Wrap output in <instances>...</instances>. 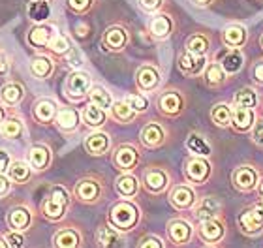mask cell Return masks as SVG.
I'll return each instance as SVG.
<instances>
[{"label":"cell","instance_id":"obj_1","mask_svg":"<svg viewBox=\"0 0 263 248\" xmlns=\"http://www.w3.org/2000/svg\"><path fill=\"white\" fill-rule=\"evenodd\" d=\"M137 218H139V211L130 201H119L109 213L111 224L119 230H132L136 226Z\"/></svg>","mask_w":263,"mask_h":248},{"label":"cell","instance_id":"obj_2","mask_svg":"<svg viewBox=\"0 0 263 248\" xmlns=\"http://www.w3.org/2000/svg\"><path fill=\"white\" fill-rule=\"evenodd\" d=\"M68 192H66V188L62 186H53L51 188L49 196L44 199V203H42V211H44L45 216H49L53 220L57 218H62L66 213V207H68Z\"/></svg>","mask_w":263,"mask_h":248},{"label":"cell","instance_id":"obj_3","mask_svg":"<svg viewBox=\"0 0 263 248\" xmlns=\"http://www.w3.org/2000/svg\"><path fill=\"white\" fill-rule=\"evenodd\" d=\"M90 90V75L87 72H71L66 79V94L71 100H81Z\"/></svg>","mask_w":263,"mask_h":248},{"label":"cell","instance_id":"obj_4","mask_svg":"<svg viewBox=\"0 0 263 248\" xmlns=\"http://www.w3.org/2000/svg\"><path fill=\"white\" fill-rule=\"evenodd\" d=\"M55 34H57V30L53 25H49V23H40V25H36L34 28H30L27 40L32 47L44 49V47H49L51 40L55 38Z\"/></svg>","mask_w":263,"mask_h":248},{"label":"cell","instance_id":"obj_5","mask_svg":"<svg viewBox=\"0 0 263 248\" xmlns=\"http://www.w3.org/2000/svg\"><path fill=\"white\" fill-rule=\"evenodd\" d=\"M102 44L107 51H113V53H119L126 47L128 44V32L126 28L121 27V25H113L104 32V38H102Z\"/></svg>","mask_w":263,"mask_h":248},{"label":"cell","instance_id":"obj_6","mask_svg":"<svg viewBox=\"0 0 263 248\" xmlns=\"http://www.w3.org/2000/svg\"><path fill=\"white\" fill-rule=\"evenodd\" d=\"M207 66V56H199V55H192L184 51L181 56H179V70H181L186 78H196L205 70Z\"/></svg>","mask_w":263,"mask_h":248},{"label":"cell","instance_id":"obj_7","mask_svg":"<svg viewBox=\"0 0 263 248\" xmlns=\"http://www.w3.org/2000/svg\"><path fill=\"white\" fill-rule=\"evenodd\" d=\"M173 28H175V23L167 13H156V15L151 19L148 23V30L153 34V38L156 40H165L173 34Z\"/></svg>","mask_w":263,"mask_h":248},{"label":"cell","instance_id":"obj_8","mask_svg":"<svg viewBox=\"0 0 263 248\" xmlns=\"http://www.w3.org/2000/svg\"><path fill=\"white\" fill-rule=\"evenodd\" d=\"M233 184L242 192H250L258 184V171L250 165H241L233 171Z\"/></svg>","mask_w":263,"mask_h":248},{"label":"cell","instance_id":"obj_9","mask_svg":"<svg viewBox=\"0 0 263 248\" xmlns=\"http://www.w3.org/2000/svg\"><path fill=\"white\" fill-rule=\"evenodd\" d=\"M136 83L137 87L141 88L143 92H151L160 85V72L158 68L151 66V64H145L136 72Z\"/></svg>","mask_w":263,"mask_h":248},{"label":"cell","instance_id":"obj_10","mask_svg":"<svg viewBox=\"0 0 263 248\" xmlns=\"http://www.w3.org/2000/svg\"><path fill=\"white\" fill-rule=\"evenodd\" d=\"M248 40V30L242 25H228L222 30V42L231 49H241L242 45L247 44Z\"/></svg>","mask_w":263,"mask_h":248},{"label":"cell","instance_id":"obj_11","mask_svg":"<svg viewBox=\"0 0 263 248\" xmlns=\"http://www.w3.org/2000/svg\"><path fill=\"white\" fill-rule=\"evenodd\" d=\"M239 222H241V227L247 233H258L263 230V205H256L254 209L245 211L241 216H239Z\"/></svg>","mask_w":263,"mask_h":248},{"label":"cell","instance_id":"obj_12","mask_svg":"<svg viewBox=\"0 0 263 248\" xmlns=\"http://www.w3.org/2000/svg\"><path fill=\"white\" fill-rule=\"evenodd\" d=\"M211 175V165L203 156H196L186 162V177L192 182H205Z\"/></svg>","mask_w":263,"mask_h":248},{"label":"cell","instance_id":"obj_13","mask_svg":"<svg viewBox=\"0 0 263 248\" xmlns=\"http://www.w3.org/2000/svg\"><path fill=\"white\" fill-rule=\"evenodd\" d=\"M113 160H115V165L119 169L130 171V169H134L137 165V162H139V152H137L134 147H130V145H122V147L117 149Z\"/></svg>","mask_w":263,"mask_h":248},{"label":"cell","instance_id":"obj_14","mask_svg":"<svg viewBox=\"0 0 263 248\" xmlns=\"http://www.w3.org/2000/svg\"><path fill=\"white\" fill-rule=\"evenodd\" d=\"M254 121H256V115H254L252 109L248 107H239L235 105L231 109V124L239 130V132H247L254 126Z\"/></svg>","mask_w":263,"mask_h":248},{"label":"cell","instance_id":"obj_15","mask_svg":"<svg viewBox=\"0 0 263 248\" xmlns=\"http://www.w3.org/2000/svg\"><path fill=\"white\" fill-rule=\"evenodd\" d=\"M170 184V179H167V173L164 169H148L145 173V188H147L148 192L153 194H160L164 192L165 188Z\"/></svg>","mask_w":263,"mask_h":248},{"label":"cell","instance_id":"obj_16","mask_svg":"<svg viewBox=\"0 0 263 248\" xmlns=\"http://www.w3.org/2000/svg\"><path fill=\"white\" fill-rule=\"evenodd\" d=\"M220 66L224 68L226 73H231V75H235L242 70L245 66V55H242L241 49H228L222 56V61H220Z\"/></svg>","mask_w":263,"mask_h":248},{"label":"cell","instance_id":"obj_17","mask_svg":"<svg viewBox=\"0 0 263 248\" xmlns=\"http://www.w3.org/2000/svg\"><path fill=\"white\" fill-rule=\"evenodd\" d=\"M158 105L164 115H177L182 111V96L177 90H167L160 96Z\"/></svg>","mask_w":263,"mask_h":248},{"label":"cell","instance_id":"obj_18","mask_svg":"<svg viewBox=\"0 0 263 248\" xmlns=\"http://www.w3.org/2000/svg\"><path fill=\"white\" fill-rule=\"evenodd\" d=\"M28 19L34 21L36 25L40 23H47V19L51 17V4L47 0H32L27 8Z\"/></svg>","mask_w":263,"mask_h":248},{"label":"cell","instance_id":"obj_19","mask_svg":"<svg viewBox=\"0 0 263 248\" xmlns=\"http://www.w3.org/2000/svg\"><path fill=\"white\" fill-rule=\"evenodd\" d=\"M34 117L38 122H51L57 117V102L51 98H42L34 105Z\"/></svg>","mask_w":263,"mask_h":248},{"label":"cell","instance_id":"obj_20","mask_svg":"<svg viewBox=\"0 0 263 248\" xmlns=\"http://www.w3.org/2000/svg\"><path fill=\"white\" fill-rule=\"evenodd\" d=\"M170 199L177 209H188V207H192L194 201H196V194H194V190L190 186L181 184V186H177L175 190L171 192Z\"/></svg>","mask_w":263,"mask_h":248},{"label":"cell","instance_id":"obj_21","mask_svg":"<svg viewBox=\"0 0 263 248\" xmlns=\"http://www.w3.org/2000/svg\"><path fill=\"white\" fill-rule=\"evenodd\" d=\"M164 128L156 122H151L141 130V141L145 147H158V145L164 143Z\"/></svg>","mask_w":263,"mask_h":248},{"label":"cell","instance_id":"obj_22","mask_svg":"<svg viewBox=\"0 0 263 248\" xmlns=\"http://www.w3.org/2000/svg\"><path fill=\"white\" fill-rule=\"evenodd\" d=\"M109 145H111L109 136L104 132H94L85 139V149L90 155H104L105 150L109 149Z\"/></svg>","mask_w":263,"mask_h":248},{"label":"cell","instance_id":"obj_23","mask_svg":"<svg viewBox=\"0 0 263 248\" xmlns=\"http://www.w3.org/2000/svg\"><path fill=\"white\" fill-rule=\"evenodd\" d=\"M51 160V152L45 145H34L28 150V164L32 165L34 169H45L49 165Z\"/></svg>","mask_w":263,"mask_h":248},{"label":"cell","instance_id":"obj_24","mask_svg":"<svg viewBox=\"0 0 263 248\" xmlns=\"http://www.w3.org/2000/svg\"><path fill=\"white\" fill-rule=\"evenodd\" d=\"M184 47H186V51H188V53H192V55L205 56V55H207L209 47H211V40H209L207 34L197 32V34H192V36L186 40Z\"/></svg>","mask_w":263,"mask_h":248},{"label":"cell","instance_id":"obj_25","mask_svg":"<svg viewBox=\"0 0 263 248\" xmlns=\"http://www.w3.org/2000/svg\"><path fill=\"white\" fill-rule=\"evenodd\" d=\"M76 196L81 201H96L100 196V184L92 179H85L79 181L76 186Z\"/></svg>","mask_w":263,"mask_h":248},{"label":"cell","instance_id":"obj_26","mask_svg":"<svg viewBox=\"0 0 263 248\" xmlns=\"http://www.w3.org/2000/svg\"><path fill=\"white\" fill-rule=\"evenodd\" d=\"M57 121V126L61 128V130H64V132H71V130H76L77 124H79V113H77L76 109H61L59 113H57L55 117Z\"/></svg>","mask_w":263,"mask_h":248},{"label":"cell","instance_id":"obj_27","mask_svg":"<svg viewBox=\"0 0 263 248\" xmlns=\"http://www.w3.org/2000/svg\"><path fill=\"white\" fill-rule=\"evenodd\" d=\"M53 61H51L49 56H36L32 62H30V72H32L34 78L38 79H45L49 78L51 73H53Z\"/></svg>","mask_w":263,"mask_h":248},{"label":"cell","instance_id":"obj_28","mask_svg":"<svg viewBox=\"0 0 263 248\" xmlns=\"http://www.w3.org/2000/svg\"><path fill=\"white\" fill-rule=\"evenodd\" d=\"M83 121L87 122L90 128H100L105 122V109H102V107H98V105H94L90 102L83 111Z\"/></svg>","mask_w":263,"mask_h":248},{"label":"cell","instance_id":"obj_29","mask_svg":"<svg viewBox=\"0 0 263 248\" xmlns=\"http://www.w3.org/2000/svg\"><path fill=\"white\" fill-rule=\"evenodd\" d=\"M222 235H224V227H222V224H220L218 220L211 218V220H205L201 224V237L205 239V241H209V243L220 241Z\"/></svg>","mask_w":263,"mask_h":248},{"label":"cell","instance_id":"obj_30","mask_svg":"<svg viewBox=\"0 0 263 248\" xmlns=\"http://www.w3.org/2000/svg\"><path fill=\"white\" fill-rule=\"evenodd\" d=\"M190 233H192V227L190 224L184 220H175L170 224V237L175 241V243L182 244L186 243L188 239H190Z\"/></svg>","mask_w":263,"mask_h":248},{"label":"cell","instance_id":"obj_31","mask_svg":"<svg viewBox=\"0 0 263 248\" xmlns=\"http://www.w3.org/2000/svg\"><path fill=\"white\" fill-rule=\"evenodd\" d=\"M88 94H90V102H92L94 105H98V107H102V109H111L113 98H111V94L107 92L102 85H94V87H90Z\"/></svg>","mask_w":263,"mask_h":248},{"label":"cell","instance_id":"obj_32","mask_svg":"<svg viewBox=\"0 0 263 248\" xmlns=\"http://www.w3.org/2000/svg\"><path fill=\"white\" fill-rule=\"evenodd\" d=\"M186 149L196 156H209L211 155V145L205 141V138L197 136V133H190L186 139Z\"/></svg>","mask_w":263,"mask_h":248},{"label":"cell","instance_id":"obj_33","mask_svg":"<svg viewBox=\"0 0 263 248\" xmlns=\"http://www.w3.org/2000/svg\"><path fill=\"white\" fill-rule=\"evenodd\" d=\"M23 94H25V90H23V87L19 85V83H8V85H4L2 87V90H0V96H2V102L8 105H15L21 102Z\"/></svg>","mask_w":263,"mask_h":248},{"label":"cell","instance_id":"obj_34","mask_svg":"<svg viewBox=\"0 0 263 248\" xmlns=\"http://www.w3.org/2000/svg\"><path fill=\"white\" fill-rule=\"evenodd\" d=\"M117 192L124 196V198H132L137 194V188H139V182H137L136 177L132 175H122L117 179Z\"/></svg>","mask_w":263,"mask_h":248},{"label":"cell","instance_id":"obj_35","mask_svg":"<svg viewBox=\"0 0 263 248\" xmlns=\"http://www.w3.org/2000/svg\"><path fill=\"white\" fill-rule=\"evenodd\" d=\"M218 211H220V205H218L216 199L214 198H203L201 203H199V207H197V218H199L201 222L211 220V218L216 216Z\"/></svg>","mask_w":263,"mask_h":248},{"label":"cell","instance_id":"obj_36","mask_svg":"<svg viewBox=\"0 0 263 248\" xmlns=\"http://www.w3.org/2000/svg\"><path fill=\"white\" fill-rule=\"evenodd\" d=\"M98 243L102 248H121V237L111 227H100L98 230Z\"/></svg>","mask_w":263,"mask_h":248},{"label":"cell","instance_id":"obj_37","mask_svg":"<svg viewBox=\"0 0 263 248\" xmlns=\"http://www.w3.org/2000/svg\"><path fill=\"white\" fill-rule=\"evenodd\" d=\"M8 222L13 230H25L30 224V213L25 207H15V209H11Z\"/></svg>","mask_w":263,"mask_h":248},{"label":"cell","instance_id":"obj_38","mask_svg":"<svg viewBox=\"0 0 263 248\" xmlns=\"http://www.w3.org/2000/svg\"><path fill=\"white\" fill-rule=\"evenodd\" d=\"M211 119H213V122L216 124V126L220 128H226L231 124V107L226 104H218L214 105L213 111H211Z\"/></svg>","mask_w":263,"mask_h":248},{"label":"cell","instance_id":"obj_39","mask_svg":"<svg viewBox=\"0 0 263 248\" xmlns=\"http://www.w3.org/2000/svg\"><path fill=\"white\" fill-rule=\"evenodd\" d=\"M8 175H10L11 181L15 182H27L28 177H30V164H25V162H13L8 167Z\"/></svg>","mask_w":263,"mask_h":248},{"label":"cell","instance_id":"obj_40","mask_svg":"<svg viewBox=\"0 0 263 248\" xmlns=\"http://www.w3.org/2000/svg\"><path fill=\"white\" fill-rule=\"evenodd\" d=\"M256 104H258V94H256L254 88H250V87L241 88V90L235 94V105H239V107L252 109V107H256Z\"/></svg>","mask_w":263,"mask_h":248},{"label":"cell","instance_id":"obj_41","mask_svg":"<svg viewBox=\"0 0 263 248\" xmlns=\"http://www.w3.org/2000/svg\"><path fill=\"white\" fill-rule=\"evenodd\" d=\"M79 244V235L73 230H64L59 232L55 237V246L57 248H77Z\"/></svg>","mask_w":263,"mask_h":248},{"label":"cell","instance_id":"obj_42","mask_svg":"<svg viewBox=\"0 0 263 248\" xmlns=\"http://www.w3.org/2000/svg\"><path fill=\"white\" fill-rule=\"evenodd\" d=\"M226 78V72L224 68L220 66V62H211L209 66H205V81L207 85H220V83L224 81Z\"/></svg>","mask_w":263,"mask_h":248},{"label":"cell","instance_id":"obj_43","mask_svg":"<svg viewBox=\"0 0 263 248\" xmlns=\"http://www.w3.org/2000/svg\"><path fill=\"white\" fill-rule=\"evenodd\" d=\"M21 132H23V122L19 121V119H13V117H10V119H6V121L0 124V133H2L4 138H8V139L17 138Z\"/></svg>","mask_w":263,"mask_h":248},{"label":"cell","instance_id":"obj_44","mask_svg":"<svg viewBox=\"0 0 263 248\" xmlns=\"http://www.w3.org/2000/svg\"><path fill=\"white\" fill-rule=\"evenodd\" d=\"M111 111H113V117L121 122H130L136 117V111L132 109L126 102H115L111 105Z\"/></svg>","mask_w":263,"mask_h":248},{"label":"cell","instance_id":"obj_45","mask_svg":"<svg viewBox=\"0 0 263 248\" xmlns=\"http://www.w3.org/2000/svg\"><path fill=\"white\" fill-rule=\"evenodd\" d=\"M49 49L55 53V55H68L71 49V44L70 40H68V36H64V34H55V38L51 40L49 44Z\"/></svg>","mask_w":263,"mask_h":248},{"label":"cell","instance_id":"obj_46","mask_svg":"<svg viewBox=\"0 0 263 248\" xmlns=\"http://www.w3.org/2000/svg\"><path fill=\"white\" fill-rule=\"evenodd\" d=\"M124 102H126L136 113H143V111H147V107H148V100L145 98V96H141V94H128Z\"/></svg>","mask_w":263,"mask_h":248},{"label":"cell","instance_id":"obj_47","mask_svg":"<svg viewBox=\"0 0 263 248\" xmlns=\"http://www.w3.org/2000/svg\"><path fill=\"white\" fill-rule=\"evenodd\" d=\"M66 4L73 13H87L92 8L94 0H66Z\"/></svg>","mask_w":263,"mask_h":248},{"label":"cell","instance_id":"obj_48","mask_svg":"<svg viewBox=\"0 0 263 248\" xmlns=\"http://www.w3.org/2000/svg\"><path fill=\"white\" fill-rule=\"evenodd\" d=\"M66 62L70 64L71 68H81L83 66V62H85V55L81 53V49L79 47H71L70 53L66 55Z\"/></svg>","mask_w":263,"mask_h":248},{"label":"cell","instance_id":"obj_49","mask_svg":"<svg viewBox=\"0 0 263 248\" xmlns=\"http://www.w3.org/2000/svg\"><path fill=\"white\" fill-rule=\"evenodd\" d=\"M137 4L143 11L147 13H156V11L164 6V0H137Z\"/></svg>","mask_w":263,"mask_h":248},{"label":"cell","instance_id":"obj_50","mask_svg":"<svg viewBox=\"0 0 263 248\" xmlns=\"http://www.w3.org/2000/svg\"><path fill=\"white\" fill-rule=\"evenodd\" d=\"M252 141L263 149V119L252 126Z\"/></svg>","mask_w":263,"mask_h":248},{"label":"cell","instance_id":"obj_51","mask_svg":"<svg viewBox=\"0 0 263 248\" xmlns=\"http://www.w3.org/2000/svg\"><path fill=\"white\" fill-rule=\"evenodd\" d=\"M6 243H8V248H23V237L19 233H8L6 237Z\"/></svg>","mask_w":263,"mask_h":248},{"label":"cell","instance_id":"obj_52","mask_svg":"<svg viewBox=\"0 0 263 248\" xmlns=\"http://www.w3.org/2000/svg\"><path fill=\"white\" fill-rule=\"evenodd\" d=\"M252 75H254V79L259 83V85H263V61H258L256 64H254Z\"/></svg>","mask_w":263,"mask_h":248},{"label":"cell","instance_id":"obj_53","mask_svg":"<svg viewBox=\"0 0 263 248\" xmlns=\"http://www.w3.org/2000/svg\"><path fill=\"white\" fill-rule=\"evenodd\" d=\"M141 248H164V246H162V241H160V239L148 237V239H145V241H143Z\"/></svg>","mask_w":263,"mask_h":248},{"label":"cell","instance_id":"obj_54","mask_svg":"<svg viewBox=\"0 0 263 248\" xmlns=\"http://www.w3.org/2000/svg\"><path fill=\"white\" fill-rule=\"evenodd\" d=\"M8 167H10V156H8V152L0 150V175L8 171Z\"/></svg>","mask_w":263,"mask_h":248},{"label":"cell","instance_id":"obj_55","mask_svg":"<svg viewBox=\"0 0 263 248\" xmlns=\"http://www.w3.org/2000/svg\"><path fill=\"white\" fill-rule=\"evenodd\" d=\"M8 70H10V62H8V56L0 51V75H6L8 73Z\"/></svg>","mask_w":263,"mask_h":248},{"label":"cell","instance_id":"obj_56","mask_svg":"<svg viewBox=\"0 0 263 248\" xmlns=\"http://www.w3.org/2000/svg\"><path fill=\"white\" fill-rule=\"evenodd\" d=\"M10 192V181L4 175H0V198Z\"/></svg>","mask_w":263,"mask_h":248},{"label":"cell","instance_id":"obj_57","mask_svg":"<svg viewBox=\"0 0 263 248\" xmlns=\"http://www.w3.org/2000/svg\"><path fill=\"white\" fill-rule=\"evenodd\" d=\"M76 30H77V36L85 38V36H87V32H85V30H88V25H85V23H79V25H76Z\"/></svg>","mask_w":263,"mask_h":248},{"label":"cell","instance_id":"obj_58","mask_svg":"<svg viewBox=\"0 0 263 248\" xmlns=\"http://www.w3.org/2000/svg\"><path fill=\"white\" fill-rule=\"evenodd\" d=\"M194 4L197 6V8H207V6H211L214 2V0H192Z\"/></svg>","mask_w":263,"mask_h":248},{"label":"cell","instance_id":"obj_59","mask_svg":"<svg viewBox=\"0 0 263 248\" xmlns=\"http://www.w3.org/2000/svg\"><path fill=\"white\" fill-rule=\"evenodd\" d=\"M2 122H4V109L0 107V124H2Z\"/></svg>","mask_w":263,"mask_h":248},{"label":"cell","instance_id":"obj_60","mask_svg":"<svg viewBox=\"0 0 263 248\" xmlns=\"http://www.w3.org/2000/svg\"><path fill=\"white\" fill-rule=\"evenodd\" d=\"M0 248H8V243H6V241H2V239H0Z\"/></svg>","mask_w":263,"mask_h":248},{"label":"cell","instance_id":"obj_61","mask_svg":"<svg viewBox=\"0 0 263 248\" xmlns=\"http://www.w3.org/2000/svg\"><path fill=\"white\" fill-rule=\"evenodd\" d=\"M259 194H261V201H263V182H261V186H259Z\"/></svg>","mask_w":263,"mask_h":248},{"label":"cell","instance_id":"obj_62","mask_svg":"<svg viewBox=\"0 0 263 248\" xmlns=\"http://www.w3.org/2000/svg\"><path fill=\"white\" fill-rule=\"evenodd\" d=\"M259 44H261V47H263V36H261V40H259Z\"/></svg>","mask_w":263,"mask_h":248}]
</instances>
